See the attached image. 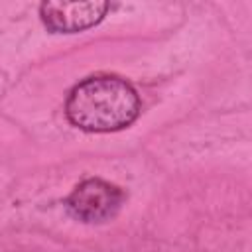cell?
I'll list each match as a JSON object with an SVG mask.
<instances>
[{
    "instance_id": "7a4b0ae2",
    "label": "cell",
    "mask_w": 252,
    "mask_h": 252,
    "mask_svg": "<svg viewBox=\"0 0 252 252\" xmlns=\"http://www.w3.org/2000/svg\"><path fill=\"white\" fill-rule=\"evenodd\" d=\"M124 191L104 179H85L67 197L69 213L81 222H104L112 219L122 203Z\"/></svg>"
},
{
    "instance_id": "3957f363",
    "label": "cell",
    "mask_w": 252,
    "mask_h": 252,
    "mask_svg": "<svg viewBox=\"0 0 252 252\" xmlns=\"http://www.w3.org/2000/svg\"><path fill=\"white\" fill-rule=\"evenodd\" d=\"M108 2H65L49 0L39 6L43 26L53 33H77L102 22L108 12Z\"/></svg>"
},
{
    "instance_id": "6da1fadb",
    "label": "cell",
    "mask_w": 252,
    "mask_h": 252,
    "mask_svg": "<svg viewBox=\"0 0 252 252\" xmlns=\"http://www.w3.org/2000/svg\"><path fill=\"white\" fill-rule=\"evenodd\" d=\"M65 112L79 130L116 132L138 118L140 98L130 83L110 75H96L73 87Z\"/></svg>"
}]
</instances>
